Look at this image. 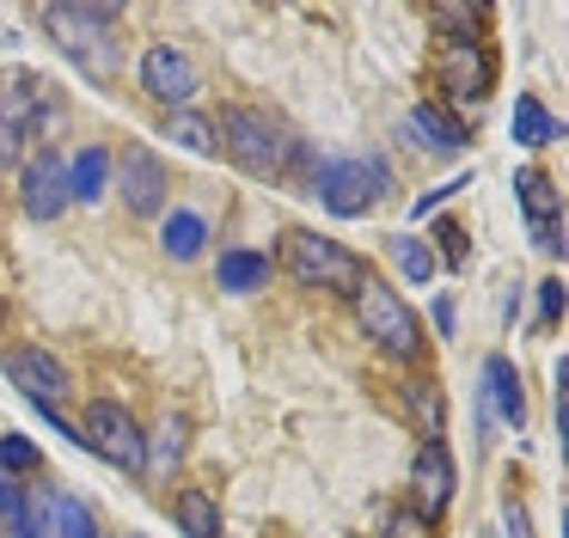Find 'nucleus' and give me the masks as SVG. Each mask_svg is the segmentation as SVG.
<instances>
[{
	"mask_svg": "<svg viewBox=\"0 0 569 538\" xmlns=\"http://www.w3.org/2000/svg\"><path fill=\"white\" fill-rule=\"evenodd\" d=\"M282 269L300 281V288L343 293V300H356V288L373 276V269L349 251V245L325 239V232H312V227H288L282 232Z\"/></svg>",
	"mask_w": 569,
	"mask_h": 538,
	"instance_id": "1",
	"label": "nucleus"
},
{
	"mask_svg": "<svg viewBox=\"0 0 569 538\" xmlns=\"http://www.w3.org/2000/svg\"><path fill=\"white\" fill-rule=\"evenodd\" d=\"M50 117H56V92L43 73H31V68L0 73V159L7 166H26V147L38 153Z\"/></svg>",
	"mask_w": 569,
	"mask_h": 538,
	"instance_id": "2",
	"label": "nucleus"
},
{
	"mask_svg": "<svg viewBox=\"0 0 569 538\" xmlns=\"http://www.w3.org/2000/svg\"><path fill=\"white\" fill-rule=\"evenodd\" d=\"M214 147H227V159H233L239 171H251V178H282L288 153H295L300 141H288V129L276 117H263V110L227 104L221 122H214Z\"/></svg>",
	"mask_w": 569,
	"mask_h": 538,
	"instance_id": "3",
	"label": "nucleus"
},
{
	"mask_svg": "<svg viewBox=\"0 0 569 538\" xmlns=\"http://www.w3.org/2000/svg\"><path fill=\"white\" fill-rule=\"evenodd\" d=\"M356 325H361V337H368L380 355H392V361H417L422 355L417 312H410V306L398 300V288H386L380 276H368L356 288Z\"/></svg>",
	"mask_w": 569,
	"mask_h": 538,
	"instance_id": "4",
	"label": "nucleus"
},
{
	"mask_svg": "<svg viewBox=\"0 0 569 538\" xmlns=\"http://www.w3.org/2000/svg\"><path fill=\"white\" fill-rule=\"evenodd\" d=\"M43 31L87 73H117V7H43Z\"/></svg>",
	"mask_w": 569,
	"mask_h": 538,
	"instance_id": "5",
	"label": "nucleus"
},
{
	"mask_svg": "<svg viewBox=\"0 0 569 538\" xmlns=\"http://www.w3.org/2000/svg\"><path fill=\"white\" fill-rule=\"evenodd\" d=\"M386 190H392V171H386L380 159H325V166L312 171V196L343 220L368 215Z\"/></svg>",
	"mask_w": 569,
	"mask_h": 538,
	"instance_id": "6",
	"label": "nucleus"
},
{
	"mask_svg": "<svg viewBox=\"0 0 569 538\" xmlns=\"http://www.w3.org/2000/svg\"><path fill=\"white\" fill-rule=\"evenodd\" d=\"M80 447L99 452L104 465H117V471H148V435H141V422L123 410V404L99 398L87 416H80Z\"/></svg>",
	"mask_w": 569,
	"mask_h": 538,
	"instance_id": "7",
	"label": "nucleus"
},
{
	"mask_svg": "<svg viewBox=\"0 0 569 538\" xmlns=\"http://www.w3.org/2000/svg\"><path fill=\"white\" fill-rule=\"evenodd\" d=\"M453 484H459L453 452H447L441 435H429L417 447V459H410V514H417L422 526H435L447 508H453Z\"/></svg>",
	"mask_w": 569,
	"mask_h": 538,
	"instance_id": "8",
	"label": "nucleus"
},
{
	"mask_svg": "<svg viewBox=\"0 0 569 538\" xmlns=\"http://www.w3.org/2000/svg\"><path fill=\"white\" fill-rule=\"evenodd\" d=\"M141 92L160 110H190V98L202 92V73L178 43H148L141 49Z\"/></svg>",
	"mask_w": 569,
	"mask_h": 538,
	"instance_id": "9",
	"label": "nucleus"
},
{
	"mask_svg": "<svg viewBox=\"0 0 569 538\" xmlns=\"http://www.w3.org/2000/svg\"><path fill=\"white\" fill-rule=\"evenodd\" d=\"M496 86V56L483 37H441V92L466 98V104H483Z\"/></svg>",
	"mask_w": 569,
	"mask_h": 538,
	"instance_id": "10",
	"label": "nucleus"
},
{
	"mask_svg": "<svg viewBox=\"0 0 569 538\" xmlns=\"http://www.w3.org/2000/svg\"><path fill=\"white\" fill-rule=\"evenodd\" d=\"M19 208L26 220H62L68 208V159L56 147H38V153L19 166Z\"/></svg>",
	"mask_w": 569,
	"mask_h": 538,
	"instance_id": "11",
	"label": "nucleus"
},
{
	"mask_svg": "<svg viewBox=\"0 0 569 538\" xmlns=\"http://www.w3.org/2000/svg\"><path fill=\"white\" fill-rule=\"evenodd\" d=\"M515 190H520V208H527V227H532V245L539 251H563V190L551 183V171H539V166H527L515 178Z\"/></svg>",
	"mask_w": 569,
	"mask_h": 538,
	"instance_id": "12",
	"label": "nucleus"
},
{
	"mask_svg": "<svg viewBox=\"0 0 569 538\" xmlns=\"http://www.w3.org/2000/svg\"><path fill=\"white\" fill-rule=\"evenodd\" d=\"M7 379H13L19 391H26L31 404H56L62 391H74V379H68L62 355H50L43 342H26V349H7Z\"/></svg>",
	"mask_w": 569,
	"mask_h": 538,
	"instance_id": "13",
	"label": "nucleus"
},
{
	"mask_svg": "<svg viewBox=\"0 0 569 538\" xmlns=\"http://www.w3.org/2000/svg\"><path fill=\"white\" fill-rule=\"evenodd\" d=\"M26 526L38 538H99L92 508L80 496H68V489H38V496L26 501Z\"/></svg>",
	"mask_w": 569,
	"mask_h": 538,
	"instance_id": "14",
	"label": "nucleus"
},
{
	"mask_svg": "<svg viewBox=\"0 0 569 538\" xmlns=\"http://www.w3.org/2000/svg\"><path fill=\"white\" fill-rule=\"evenodd\" d=\"M117 178H123V202L129 215H166V190H172V171L160 166V153L153 147H123V166H117Z\"/></svg>",
	"mask_w": 569,
	"mask_h": 538,
	"instance_id": "15",
	"label": "nucleus"
},
{
	"mask_svg": "<svg viewBox=\"0 0 569 538\" xmlns=\"http://www.w3.org/2000/svg\"><path fill=\"white\" fill-rule=\"evenodd\" d=\"M483 386H490V404L508 428H527V391H520V373H515L508 355H490V361H483Z\"/></svg>",
	"mask_w": 569,
	"mask_h": 538,
	"instance_id": "16",
	"label": "nucleus"
},
{
	"mask_svg": "<svg viewBox=\"0 0 569 538\" xmlns=\"http://www.w3.org/2000/svg\"><path fill=\"white\" fill-rule=\"evenodd\" d=\"M160 245L172 263H190V257H202V245H209V220L197 215V208H172V215L160 220Z\"/></svg>",
	"mask_w": 569,
	"mask_h": 538,
	"instance_id": "17",
	"label": "nucleus"
},
{
	"mask_svg": "<svg viewBox=\"0 0 569 538\" xmlns=\"http://www.w3.org/2000/svg\"><path fill=\"white\" fill-rule=\"evenodd\" d=\"M111 190V153L104 147H80L68 166V202H104Z\"/></svg>",
	"mask_w": 569,
	"mask_h": 538,
	"instance_id": "18",
	"label": "nucleus"
},
{
	"mask_svg": "<svg viewBox=\"0 0 569 538\" xmlns=\"http://www.w3.org/2000/svg\"><path fill=\"white\" fill-rule=\"evenodd\" d=\"M276 263L263 251H221V263H214V281H221L227 293H258L270 288Z\"/></svg>",
	"mask_w": 569,
	"mask_h": 538,
	"instance_id": "19",
	"label": "nucleus"
},
{
	"mask_svg": "<svg viewBox=\"0 0 569 538\" xmlns=\"http://www.w3.org/2000/svg\"><path fill=\"white\" fill-rule=\"evenodd\" d=\"M410 134H417L422 147H435V153H459L466 147V122L459 117H447L441 104H417L410 110V122H405Z\"/></svg>",
	"mask_w": 569,
	"mask_h": 538,
	"instance_id": "20",
	"label": "nucleus"
},
{
	"mask_svg": "<svg viewBox=\"0 0 569 538\" xmlns=\"http://www.w3.org/2000/svg\"><path fill=\"white\" fill-rule=\"evenodd\" d=\"M172 514H178V526H184V538H221V501H214L209 489H178Z\"/></svg>",
	"mask_w": 569,
	"mask_h": 538,
	"instance_id": "21",
	"label": "nucleus"
},
{
	"mask_svg": "<svg viewBox=\"0 0 569 538\" xmlns=\"http://www.w3.org/2000/svg\"><path fill=\"white\" fill-rule=\"evenodd\" d=\"M184 447H190V422L184 416H160V428L148 435V471L166 477L178 459H184Z\"/></svg>",
	"mask_w": 569,
	"mask_h": 538,
	"instance_id": "22",
	"label": "nucleus"
},
{
	"mask_svg": "<svg viewBox=\"0 0 569 538\" xmlns=\"http://www.w3.org/2000/svg\"><path fill=\"white\" fill-rule=\"evenodd\" d=\"M557 134H563V129H557L551 110H545L532 92H520V98H515V141H520V147H551Z\"/></svg>",
	"mask_w": 569,
	"mask_h": 538,
	"instance_id": "23",
	"label": "nucleus"
},
{
	"mask_svg": "<svg viewBox=\"0 0 569 538\" xmlns=\"http://www.w3.org/2000/svg\"><path fill=\"white\" fill-rule=\"evenodd\" d=\"M166 141H178L184 153L209 159L214 153V122L202 110H166Z\"/></svg>",
	"mask_w": 569,
	"mask_h": 538,
	"instance_id": "24",
	"label": "nucleus"
},
{
	"mask_svg": "<svg viewBox=\"0 0 569 538\" xmlns=\"http://www.w3.org/2000/svg\"><path fill=\"white\" fill-rule=\"evenodd\" d=\"M386 257H392L398 269H405L410 281H429L435 276V251H429V239H410V232H392V239H386Z\"/></svg>",
	"mask_w": 569,
	"mask_h": 538,
	"instance_id": "25",
	"label": "nucleus"
},
{
	"mask_svg": "<svg viewBox=\"0 0 569 538\" xmlns=\"http://www.w3.org/2000/svg\"><path fill=\"white\" fill-rule=\"evenodd\" d=\"M405 398H410V410H422V428L441 435V422H447V416H441V386H435V379H410Z\"/></svg>",
	"mask_w": 569,
	"mask_h": 538,
	"instance_id": "26",
	"label": "nucleus"
},
{
	"mask_svg": "<svg viewBox=\"0 0 569 538\" xmlns=\"http://www.w3.org/2000/svg\"><path fill=\"white\" fill-rule=\"evenodd\" d=\"M0 471H7V477L38 471V440H26V435H0Z\"/></svg>",
	"mask_w": 569,
	"mask_h": 538,
	"instance_id": "27",
	"label": "nucleus"
},
{
	"mask_svg": "<svg viewBox=\"0 0 569 538\" xmlns=\"http://www.w3.org/2000/svg\"><path fill=\"white\" fill-rule=\"evenodd\" d=\"M435 239H441V263L447 269H466V227H459V220H441Z\"/></svg>",
	"mask_w": 569,
	"mask_h": 538,
	"instance_id": "28",
	"label": "nucleus"
},
{
	"mask_svg": "<svg viewBox=\"0 0 569 538\" xmlns=\"http://www.w3.org/2000/svg\"><path fill=\"white\" fill-rule=\"evenodd\" d=\"M539 318H545V325L563 318V281H539Z\"/></svg>",
	"mask_w": 569,
	"mask_h": 538,
	"instance_id": "29",
	"label": "nucleus"
},
{
	"mask_svg": "<svg viewBox=\"0 0 569 538\" xmlns=\"http://www.w3.org/2000/svg\"><path fill=\"white\" fill-rule=\"evenodd\" d=\"M435 24H459L466 37V24H483V7H435Z\"/></svg>",
	"mask_w": 569,
	"mask_h": 538,
	"instance_id": "30",
	"label": "nucleus"
},
{
	"mask_svg": "<svg viewBox=\"0 0 569 538\" xmlns=\"http://www.w3.org/2000/svg\"><path fill=\"white\" fill-rule=\"evenodd\" d=\"M0 514H7V520H13V514H26V496H19V484L7 471H0Z\"/></svg>",
	"mask_w": 569,
	"mask_h": 538,
	"instance_id": "31",
	"label": "nucleus"
},
{
	"mask_svg": "<svg viewBox=\"0 0 569 538\" xmlns=\"http://www.w3.org/2000/svg\"><path fill=\"white\" fill-rule=\"evenodd\" d=\"M502 526H508V538H532V520H527L520 501H508V508H502Z\"/></svg>",
	"mask_w": 569,
	"mask_h": 538,
	"instance_id": "32",
	"label": "nucleus"
},
{
	"mask_svg": "<svg viewBox=\"0 0 569 538\" xmlns=\"http://www.w3.org/2000/svg\"><path fill=\"white\" fill-rule=\"evenodd\" d=\"M380 538H422V520L417 514H392V526H386Z\"/></svg>",
	"mask_w": 569,
	"mask_h": 538,
	"instance_id": "33",
	"label": "nucleus"
},
{
	"mask_svg": "<svg viewBox=\"0 0 569 538\" xmlns=\"http://www.w3.org/2000/svg\"><path fill=\"white\" fill-rule=\"evenodd\" d=\"M13 538H38V532L26 526V514H13Z\"/></svg>",
	"mask_w": 569,
	"mask_h": 538,
	"instance_id": "34",
	"label": "nucleus"
}]
</instances>
